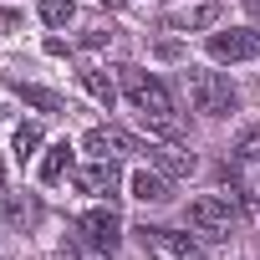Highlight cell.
I'll use <instances>...</instances> for the list:
<instances>
[{
  "instance_id": "obj_1",
  "label": "cell",
  "mask_w": 260,
  "mask_h": 260,
  "mask_svg": "<svg viewBox=\"0 0 260 260\" xmlns=\"http://www.w3.org/2000/svg\"><path fill=\"white\" fill-rule=\"evenodd\" d=\"M184 82H189L194 112H204V117H230L240 107V92H235V82L224 72H184Z\"/></svg>"
},
{
  "instance_id": "obj_2",
  "label": "cell",
  "mask_w": 260,
  "mask_h": 260,
  "mask_svg": "<svg viewBox=\"0 0 260 260\" xmlns=\"http://www.w3.org/2000/svg\"><path fill=\"white\" fill-rule=\"evenodd\" d=\"M189 224L204 240H230L235 224H240V214H235V204L224 194H199V199H189Z\"/></svg>"
},
{
  "instance_id": "obj_3",
  "label": "cell",
  "mask_w": 260,
  "mask_h": 260,
  "mask_svg": "<svg viewBox=\"0 0 260 260\" xmlns=\"http://www.w3.org/2000/svg\"><path fill=\"white\" fill-rule=\"evenodd\" d=\"M77 240L92 250V255H112L117 245H122V219L102 204V209H87V214H77Z\"/></svg>"
},
{
  "instance_id": "obj_4",
  "label": "cell",
  "mask_w": 260,
  "mask_h": 260,
  "mask_svg": "<svg viewBox=\"0 0 260 260\" xmlns=\"http://www.w3.org/2000/svg\"><path fill=\"white\" fill-rule=\"evenodd\" d=\"M117 77H122V92H127V102H133L138 112H174V97H169V87H164L153 72L117 67Z\"/></svg>"
},
{
  "instance_id": "obj_5",
  "label": "cell",
  "mask_w": 260,
  "mask_h": 260,
  "mask_svg": "<svg viewBox=\"0 0 260 260\" xmlns=\"http://www.w3.org/2000/svg\"><path fill=\"white\" fill-rule=\"evenodd\" d=\"M138 235H143V245H148V255H153V260H209V255H204V245H199V240H189V235H179V230L143 224Z\"/></svg>"
},
{
  "instance_id": "obj_6",
  "label": "cell",
  "mask_w": 260,
  "mask_h": 260,
  "mask_svg": "<svg viewBox=\"0 0 260 260\" xmlns=\"http://www.w3.org/2000/svg\"><path fill=\"white\" fill-rule=\"evenodd\" d=\"M209 56H214V61H260V26L214 31V36H209Z\"/></svg>"
},
{
  "instance_id": "obj_7",
  "label": "cell",
  "mask_w": 260,
  "mask_h": 260,
  "mask_svg": "<svg viewBox=\"0 0 260 260\" xmlns=\"http://www.w3.org/2000/svg\"><path fill=\"white\" fill-rule=\"evenodd\" d=\"M77 189L92 194V199H112V194H117V164H112V158L82 164V169H77Z\"/></svg>"
},
{
  "instance_id": "obj_8",
  "label": "cell",
  "mask_w": 260,
  "mask_h": 260,
  "mask_svg": "<svg viewBox=\"0 0 260 260\" xmlns=\"http://www.w3.org/2000/svg\"><path fill=\"white\" fill-rule=\"evenodd\" d=\"M82 148H87L92 158H122V153H143L133 138L122 133V127H92V133L82 138Z\"/></svg>"
},
{
  "instance_id": "obj_9",
  "label": "cell",
  "mask_w": 260,
  "mask_h": 260,
  "mask_svg": "<svg viewBox=\"0 0 260 260\" xmlns=\"http://www.w3.org/2000/svg\"><path fill=\"white\" fill-rule=\"evenodd\" d=\"M138 117H143L148 133H158V138H169V143H189V127H184L174 112H138Z\"/></svg>"
},
{
  "instance_id": "obj_10",
  "label": "cell",
  "mask_w": 260,
  "mask_h": 260,
  "mask_svg": "<svg viewBox=\"0 0 260 260\" xmlns=\"http://www.w3.org/2000/svg\"><path fill=\"white\" fill-rule=\"evenodd\" d=\"M214 16H219V6H214V0H204V6L174 11V16H169V26H174V31H199V26H214Z\"/></svg>"
},
{
  "instance_id": "obj_11",
  "label": "cell",
  "mask_w": 260,
  "mask_h": 260,
  "mask_svg": "<svg viewBox=\"0 0 260 260\" xmlns=\"http://www.w3.org/2000/svg\"><path fill=\"white\" fill-rule=\"evenodd\" d=\"M72 153H77V148H72L67 138H61V143H51V148H46V158H41V184H56V179L72 169Z\"/></svg>"
},
{
  "instance_id": "obj_12",
  "label": "cell",
  "mask_w": 260,
  "mask_h": 260,
  "mask_svg": "<svg viewBox=\"0 0 260 260\" xmlns=\"http://www.w3.org/2000/svg\"><path fill=\"white\" fill-rule=\"evenodd\" d=\"M133 199H143V204H164V199H169V179L138 169V174H133Z\"/></svg>"
},
{
  "instance_id": "obj_13",
  "label": "cell",
  "mask_w": 260,
  "mask_h": 260,
  "mask_svg": "<svg viewBox=\"0 0 260 260\" xmlns=\"http://www.w3.org/2000/svg\"><path fill=\"white\" fill-rule=\"evenodd\" d=\"M148 164H158L164 174H194V153H179V148H148Z\"/></svg>"
},
{
  "instance_id": "obj_14",
  "label": "cell",
  "mask_w": 260,
  "mask_h": 260,
  "mask_svg": "<svg viewBox=\"0 0 260 260\" xmlns=\"http://www.w3.org/2000/svg\"><path fill=\"white\" fill-rule=\"evenodd\" d=\"M16 92H21V102H31V107H41V112H67V102H61L56 92H46V87H26V82H16Z\"/></svg>"
},
{
  "instance_id": "obj_15",
  "label": "cell",
  "mask_w": 260,
  "mask_h": 260,
  "mask_svg": "<svg viewBox=\"0 0 260 260\" xmlns=\"http://www.w3.org/2000/svg\"><path fill=\"white\" fill-rule=\"evenodd\" d=\"M82 87H87V97L102 102V107H112V97H117V87L107 82V72H82Z\"/></svg>"
},
{
  "instance_id": "obj_16",
  "label": "cell",
  "mask_w": 260,
  "mask_h": 260,
  "mask_svg": "<svg viewBox=\"0 0 260 260\" xmlns=\"http://www.w3.org/2000/svg\"><path fill=\"white\" fill-rule=\"evenodd\" d=\"M36 11H41V21H46V26H56V31L77 16V6H72V0H36Z\"/></svg>"
},
{
  "instance_id": "obj_17",
  "label": "cell",
  "mask_w": 260,
  "mask_h": 260,
  "mask_svg": "<svg viewBox=\"0 0 260 260\" xmlns=\"http://www.w3.org/2000/svg\"><path fill=\"white\" fill-rule=\"evenodd\" d=\"M230 153H235L240 164H260V122H255V127H245V133L235 138V148H230Z\"/></svg>"
},
{
  "instance_id": "obj_18",
  "label": "cell",
  "mask_w": 260,
  "mask_h": 260,
  "mask_svg": "<svg viewBox=\"0 0 260 260\" xmlns=\"http://www.w3.org/2000/svg\"><path fill=\"white\" fill-rule=\"evenodd\" d=\"M36 148H41V127H36V122H21V127H16V158L26 164Z\"/></svg>"
},
{
  "instance_id": "obj_19",
  "label": "cell",
  "mask_w": 260,
  "mask_h": 260,
  "mask_svg": "<svg viewBox=\"0 0 260 260\" xmlns=\"http://www.w3.org/2000/svg\"><path fill=\"white\" fill-rule=\"evenodd\" d=\"M11 214H16L21 224H26V219H31V204H26V199H11Z\"/></svg>"
},
{
  "instance_id": "obj_20",
  "label": "cell",
  "mask_w": 260,
  "mask_h": 260,
  "mask_svg": "<svg viewBox=\"0 0 260 260\" xmlns=\"http://www.w3.org/2000/svg\"><path fill=\"white\" fill-rule=\"evenodd\" d=\"M21 21H16V11H0V31H16Z\"/></svg>"
},
{
  "instance_id": "obj_21",
  "label": "cell",
  "mask_w": 260,
  "mask_h": 260,
  "mask_svg": "<svg viewBox=\"0 0 260 260\" xmlns=\"http://www.w3.org/2000/svg\"><path fill=\"white\" fill-rule=\"evenodd\" d=\"M245 6H250V16H255V21H260V0H245Z\"/></svg>"
},
{
  "instance_id": "obj_22",
  "label": "cell",
  "mask_w": 260,
  "mask_h": 260,
  "mask_svg": "<svg viewBox=\"0 0 260 260\" xmlns=\"http://www.w3.org/2000/svg\"><path fill=\"white\" fill-rule=\"evenodd\" d=\"M102 6H122V0H102Z\"/></svg>"
},
{
  "instance_id": "obj_23",
  "label": "cell",
  "mask_w": 260,
  "mask_h": 260,
  "mask_svg": "<svg viewBox=\"0 0 260 260\" xmlns=\"http://www.w3.org/2000/svg\"><path fill=\"white\" fill-rule=\"evenodd\" d=\"M255 214H260V199H255Z\"/></svg>"
}]
</instances>
